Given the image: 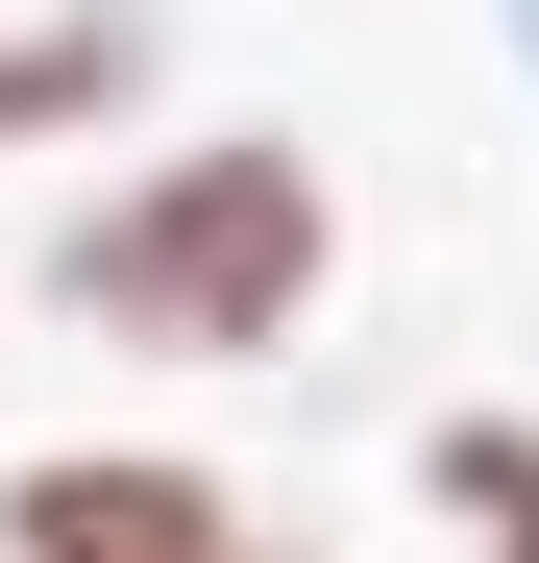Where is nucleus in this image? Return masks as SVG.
Wrapping results in <instances>:
<instances>
[{"label": "nucleus", "mask_w": 539, "mask_h": 563, "mask_svg": "<svg viewBox=\"0 0 539 563\" xmlns=\"http://www.w3.org/2000/svg\"><path fill=\"white\" fill-rule=\"evenodd\" d=\"M0 441H25V319H0Z\"/></svg>", "instance_id": "5"}, {"label": "nucleus", "mask_w": 539, "mask_h": 563, "mask_svg": "<svg viewBox=\"0 0 539 563\" xmlns=\"http://www.w3.org/2000/svg\"><path fill=\"white\" fill-rule=\"evenodd\" d=\"M319 295H343V172L295 123L99 147L25 245V319H74L99 367H270V343H319Z\"/></svg>", "instance_id": "1"}, {"label": "nucleus", "mask_w": 539, "mask_h": 563, "mask_svg": "<svg viewBox=\"0 0 539 563\" xmlns=\"http://www.w3.org/2000/svg\"><path fill=\"white\" fill-rule=\"evenodd\" d=\"M0 563H295V515H270L221 441L74 417V441H0Z\"/></svg>", "instance_id": "2"}, {"label": "nucleus", "mask_w": 539, "mask_h": 563, "mask_svg": "<svg viewBox=\"0 0 539 563\" xmlns=\"http://www.w3.org/2000/svg\"><path fill=\"white\" fill-rule=\"evenodd\" d=\"M417 515L441 563H539V417H417Z\"/></svg>", "instance_id": "4"}, {"label": "nucleus", "mask_w": 539, "mask_h": 563, "mask_svg": "<svg viewBox=\"0 0 539 563\" xmlns=\"http://www.w3.org/2000/svg\"><path fill=\"white\" fill-rule=\"evenodd\" d=\"M172 99V0H0V172H99Z\"/></svg>", "instance_id": "3"}, {"label": "nucleus", "mask_w": 539, "mask_h": 563, "mask_svg": "<svg viewBox=\"0 0 539 563\" xmlns=\"http://www.w3.org/2000/svg\"><path fill=\"white\" fill-rule=\"evenodd\" d=\"M491 49H515V74H539V0H491Z\"/></svg>", "instance_id": "6"}]
</instances>
